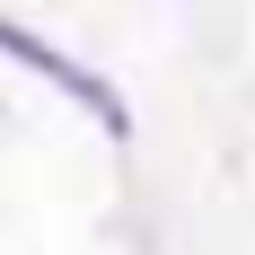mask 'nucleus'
<instances>
[{"mask_svg":"<svg viewBox=\"0 0 255 255\" xmlns=\"http://www.w3.org/2000/svg\"><path fill=\"white\" fill-rule=\"evenodd\" d=\"M0 53H18L26 71H44V79H62V88H71V97L88 106V115H97L106 132H124V124H132V115H124V106H115V88H106L97 71H79V62H62V53H53V44H35V35H26V26H9V18H0Z\"/></svg>","mask_w":255,"mask_h":255,"instance_id":"1","label":"nucleus"}]
</instances>
